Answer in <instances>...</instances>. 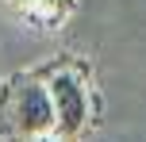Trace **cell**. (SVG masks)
Returning a JSON list of instances; mask_svg holds the SVG:
<instances>
[{
	"mask_svg": "<svg viewBox=\"0 0 146 142\" xmlns=\"http://www.w3.org/2000/svg\"><path fill=\"white\" fill-rule=\"evenodd\" d=\"M8 4H12V8H27L31 0H8Z\"/></svg>",
	"mask_w": 146,
	"mask_h": 142,
	"instance_id": "cell-5",
	"label": "cell"
},
{
	"mask_svg": "<svg viewBox=\"0 0 146 142\" xmlns=\"http://www.w3.org/2000/svg\"><path fill=\"white\" fill-rule=\"evenodd\" d=\"M46 89H50V104H54V135L62 142H77L92 123L85 77L69 65H54V73L46 77Z\"/></svg>",
	"mask_w": 146,
	"mask_h": 142,
	"instance_id": "cell-2",
	"label": "cell"
},
{
	"mask_svg": "<svg viewBox=\"0 0 146 142\" xmlns=\"http://www.w3.org/2000/svg\"><path fill=\"white\" fill-rule=\"evenodd\" d=\"M31 142H62L58 135H42V138H31Z\"/></svg>",
	"mask_w": 146,
	"mask_h": 142,
	"instance_id": "cell-4",
	"label": "cell"
},
{
	"mask_svg": "<svg viewBox=\"0 0 146 142\" xmlns=\"http://www.w3.org/2000/svg\"><path fill=\"white\" fill-rule=\"evenodd\" d=\"M0 135L8 142H31L54 135V104L46 81L35 73H12L0 89Z\"/></svg>",
	"mask_w": 146,
	"mask_h": 142,
	"instance_id": "cell-1",
	"label": "cell"
},
{
	"mask_svg": "<svg viewBox=\"0 0 146 142\" xmlns=\"http://www.w3.org/2000/svg\"><path fill=\"white\" fill-rule=\"evenodd\" d=\"M27 12H31V19H38V23L50 27V23H62L73 12V0H31Z\"/></svg>",
	"mask_w": 146,
	"mask_h": 142,
	"instance_id": "cell-3",
	"label": "cell"
}]
</instances>
